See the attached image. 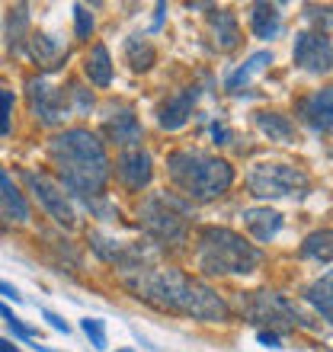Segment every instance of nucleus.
<instances>
[{
  "mask_svg": "<svg viewBox=\"0 0 333 352\" xmlns=\"http://www.w3.org/2000/svg\"><path fill=\"white\" fill-rule=\"evenodd\" d=\"M119 278L138 301H148L151 307L166 311V314L193 317L199 324H228L231 320V307L212 285L186 276L176 266L138 263V266L119 269Z\"/></svg>",
  "mask_w": 333,
  "mask_h": 352,
  "instance_id": "obj_1",
  "label": "nucleus"
},
{
  "mask_svg": "<svg viewBox=\"0 0 333 352\" xmlns=\"http://www.w3.org/2000/svg\"><path fill=\"white\" fill-rule=\"evenodd\" d=\"M48 160L55 167L61 189L80 199H100L109 183V154L90 129H65L48 138Z\"/></svg>",
  "mask_w": 333,
  "mask_h": 352,
  "instance_id": "obj_2",
  "label": "nucleus"
},
{
  "mask_svg": "<svg viewBox=\"0 0 333 352\" xmlns=\"http://www.w3.org/2000/svg\"><path fill=\"white\" fill-rule=\"evenodd\" d=\"M166 176L189 202L222 199L237 179L228 160L215 157L202 148H180L173 154H166Z\"/></svg>",
  "mask_w": 333,
  "mask_h": 352,
  "instance_id": "obj_3",
  "label": "nucleus"
},
{
  "mask_svg": "<svg viewBox=\"0 0 333 352\" xmlns=\"http://www.w3.org/2000/svg\"><path fill=\"white\" fill-rule=\"evenodd\" d=\"M263 263V250L231 228L208 224L195 237V266L205 276H247Z\"/></svg>",
  "mask_w": 333,
  "mask_h": 352,
  "instance_id": "obj_4",
  "label": "nucleus"
},
{
  "mask_svg": "<svg viewBox=\"0 0 333 352\" xmlns=\"http://www.w3.org/2000/svg\"><path fill=\"white\" fill-rule=\"evenodd\" d=\"M138 224L151 241L180 247L189 237V205L176 192H148L138 202Z\"/></svg>",
  "mask_w": 333,
  "mask_h": 352,
  "instance_id": "obj_5",
  "label": "nucleus"
},
{
  "mask_svg": "<svg viewBox=\"0 0 333 352\" xmlns=\"http://www.w3.org/2000/svg\"><path fill=\"white\" fill-rule=\"evenodd\" d=\"M250 195L257 199H286V195H305L311 189V176L295 164H253L244 176Z\"/></svg>",
  "mask_w": 333,
  "mask_h": 352,
  "instance_id": "obj_6",
  "label": "nucleus"
},
{
  "mask_svg": "<svg viewBox=\"0 0 333 352\" xmlns=\"http://www.w3.org/2000/svg\"><path fill=\"white\" fill-rule=\"evenodd\" d=\"M244 317L250 324H269L272 333L279 330H298V327H308V320L298 314V307L282 298L279 292H250L247 305H244Z\"/></svg>",
  "mask_w": 333,
  "mask_h": 352,
  "instance_id": "obj_7",
  "label": "nucleus"
},
{
  "mask_svg": "<svg viewBox=\"0 0 333 352\" xmlns=\"http://www.w3.org/2000/svg\"><path fill=\"white\" fill-rule=\"evenodd\" d=\"M23 183L32 189V195H36V202L45 208L52 218H55V224H74V205H71V199H67V192L61 189V186L52 179L48 173H36V170H23Z\"/></svg>",
  "mask_w": 333,
  "mask_h": 352,
  "instance_id": "obj_8",
  "label": "nucleus"
},
{
  "mask_svg": "<svg viewBox=\"0 0 333 352\" xmlns=\"http://www.w3.org/2000/svg\"><path fill=\"white\" fill-rule=\"evenodd\" d=\"M292 55H295V65L305 67L308 74H327V71H330V58H333L330 36H327V32H311V29H305V32L295 36Z\"/></svg>",
  "mask_w": 333,
  "mask_h": 352,
  "instance_id": "obj_9",
  "label": "nucleus"
},
{
  "mask_svg": "<svg viewBox=\"0 0 333 352\" xmlns=\"http://www.w3.org/2000/svg\"><path fill=\"white\" fill-rule=\"evenodd\" d=\"M29 90V106H32V116L36 122L42 125H61L67 116V106H65V93L52 87L45 77H32L26 84Z\"/></svg>",
  "mask_w": 333,
  "mask_h": 352,
  "instance_id": "obj_10",
  "label": "nucleus"
},
{
  "mask_svg": "<svg viewBox=\"0 0 333 352\" xmlns=\"http://www.w3.org/2000/svg\"><path fill=\"white\" fill-rule=\"evenodd\" d=\"M116 176L119 183L129 189V192H141L148 189L151 179H154V160L144 148H129V151H119L116 157Z\"/></svg>",
  "mask_w": 333,
  "mask_h": 352,
  "instance_id": "obj_11",
  "label": "nucleus"
},
{
  "mask_svg": "<svg viewBox=\"0 0 333 352\" xmlns=\"http://www.w3.org/2000/svg\"><path fill=\"white\" fill-rule=\"evenodd\" d=\"M103 131H106V138H109L112 144H119L122 151L141 148V141H144V129H141L138 116H135V109H131L129 102L112 106L106 122H103Z\"/></svg>",
  "mask_w": 333,
  "mask_h": 352,
  "instance_id": "obj_12",
  "label": "nucleus"
},
{
  "mask_svg": "<svg viewBox=\"0 0 333 352\" xmlns=\"http://www.w3.org/2000/svg\"><path fill=\"white\" fill-rule=\"evenodd\" d=\"M330 102H333L330 87H321V90L301 96V100L295 102V112L305 125H311V131H317V135H330V125H333Z\"/></svg>",
  "mask_w": 333,
  "mask_h": 352,
  "instance_id": "obj_13",
  "label": "nucleus"
},
{
  "mask_svg": "<svg viewBox=\"0 0 333 352\" xmlns=\"http://www.w3.org/2000/svg\"><path fill=\"white\" fill-rule=\"evenodd\" d=\"M195 100H199V87H183L173 96H166V102L158 109V125L166 131H180L193 116Z\"/></svg>",
  "mask_w": 333,
  "mask_h": 352,
  "instance_id": "obj_14",
  "label": "nucleus"
},
{
  "mask_svg": "<svg viewBox=\"0 0 333 352\" xmlns=\"http://www.w3.org/2000/svg\"><path fill=\"white\" fill-rule=\"evenodd\" d=\"M0 221L7 224H29L32 221V208H29L26 195L17 189L10 173L0 167Z\"/></svg>",
  "mask_w": 333,
  "mask_h": 352,
  "instance_id": "obj_15",
  "label": "nucleus"
},
{
  "mask_svg": "<svg viewBox=\"0 0 333 352\" xmlns=\"http://www.w3.org/2000/svg\"><path fill=\"white\" fill-rule=\"evenodd\" d=\"M208 26H212V36H215V48L218 52H234L241 45V23H237V13L228 7L222 10H212L208 13Z\"/></svg>",
  "mask_w": 333,
  "mask_h": 352,
  "instance_id": "obj_16",
  "label": "nucleus"
},
{
  "mask_svg": "<svg viewBox=\"0 0 333 352\" xmlns=\"http://www.w3.org/2000/svg\"><path fill=\"white\" fill-rule=\"evenodd\" d=\"M241 218H244V228H247V231L253 234L259 243H269L279 231H282V214H279L276 208H269V205L247 208Z\"/></svg>",
  "mask_w": 333,
  "mask_h": 352,
  "instance_id": "obj_17",
  "label": "nucleus"
},
{
  "mask_svg": "<svg viewBox=\"0 0 333 352\" xmlns=\"http://www.w3.org/2000/svg\"><path fill=\"white\" fill-rule=\"evenodd\" d=\"M26 45H29V55H32V61H36V65H42L45 71H58V67L67 61V48L61 45V42H55L52 36L32 32V36L26 38Z\"/></svg>",
  "mask_w": 333,
  "mask_h": 352,
  "instance_id": "obj_18",
  "label": "nucleus"
},
{
  "mask_svg": "<svg viewBox=\"0 0 333 352\" xmlns=\"http://www.w3.org/2000/svg\"><path fill=\"white\" fill-rule=\"evenodd\" d=\"M83 77L93 87H100V90L112 87V58H109V48L103 42H93L87 58H83Z\"/></svg>",
  "mask_w": 333,
  "mask_h": 352,
  "instance_id": "obj_19",
  "label": "nucleus"
},
{
  "mask_svg": "<svg viewBox=\"0 0 333 352\" xmlns=\"http://www.w3.org/2000/svg\"><path fill=\"white\" fill-rule=\"evenodd\" d=\"M253 122H257V129L266 135L269 141H279V144H295V122L288 119V116H282V112H257L253 116Z\"/></svg>",
  "mask_w": 333,
  "mask_h": 352,
  "instance_id": "obj_20",
  "label": "nucleus"
},
{
  "mask_svg": "<svg viewBox=\"0 0 333 352\" xmlns=\"http://www.w3.org/2000/svg\"><path fill=\"white\" fill-rule=\"evenodd\" d=\"M250 29H253L257 38H276L279 29H282L279 7H272V3H253L250 7Z\"/></svg>",
  "mask_w": 333,
  "mask_h": 352,
  "instance_id": "obj_21",
  "label": "nucleus"
},
{
  "mask_svg": "<svg viewBox=\"0 0 333 352\" xmlns=\"http://www.w3.org/2000/svg\"><path fill=\"white\" fill-rule=\"evenodd\" d=\"M154 61H158V48L151 45L144 36H129L125 38V65L131 67V71H151L154 67Z\"/></svg>",
  "mask_w": 333,
  "mask_h": 352,
  "instance_id": "obj_22",
  "label": "nucleus"
},
{
  "mask_svg": "<svg viewBox=\"0 0 333 352\" xmlns=\"http://www.w3.org/2000/svg\"><path fill=\"white\" fill-rule=\"evenodd\" d=\"M26 36H29V7L17 3L7 16V45L10 52H23L26 48Z\"/></svg>",
  "mask_w": 333,
  "mask_h": 352,
  "instance_id": "obj_23",
  "label": "nucleus"
},
{
  "mask_svg": "<svg viewBox=\"0 0 333 352\" xmlns=\"http://www.w3.org/2000/svg\"><path fill=\"white\" fill-rule=\"evenodd\" d=\"M298 256H301V260H317L327 266V263H330V228L308 234L305 243H301V250H298Z\"/></svg>",
  "mask_w": 333,
  "mask_h": 352,
  "instance_id": "obj_24",
  "label": "nucleus"
},
{
  "mask_svg": "<svg viewBox=\"0 0 333 352\" xmlns=\"http://www.w3.org/2000/svg\"><path fill=\"white\" fill-rule=\"evenodd\" d=\"M266 65H272V55H269V52H259V55H253L247 65L237 67V71L228 77V90H231V93H241V87H247L250 77L257 74V71H263Z\"/></svg>",
  "mask_w": 333,
  "mask_h": 352,
  "instance_id": "obj_25",
  "label": "nucleus"
},
{
  "mask_svg": "<svg viewBox=\"0 0 333 352\" xmlns=\"http://www.w3.org/2000/svg\"><path fill=\"white\" fill-rule=\"evenodd\" d=\"M330 285H333V276L330 272H324V278H317L314 285L305 292V298L317 307V311H321V317H324L327 324H330V317H333V311H330Z\"/></svg>",
  "mask_w": 333,
  "mask_h": 352,
  "instance_id": "obj_26",
  "label": "nucleus"
},
{
  "mask_svg": "<svg viewBox=\"0 0 333 352\" xmlns=\"http://www.w3.org/2000/svg\"><path fill=\"white\" fill-rule=\"evenodd\" d=\"M13 106H17L13 90L0 87V135H10V129H13Z\"/></svg>",
  "mask_w": 333,
  "mask_h": 352,
  "instance_id": "obj_27",
  "label": "nucleus"
},
{
  "mask_svg": "<svg viewBox=\"0 0 333 352\" xmlns=\"http://www.w3.org/2000/svg\"><path fill=\"white\" fill-rule=\"evenodd\" d=\"M93 26H96V23H93L90 10L83 7V3H74V36L80 38V42H87V38L93 36Z\"/></svg>",
  "mask_w": 333,
  "mask_h": 352,
  "instance_id": "obj_28",
  "label": "nucleus"
},
{
  "mask_svg": "<svg viewBox=\"0 0 333 352\" xmlns=\"http://www.w3.org/2000/svg\"><path fill=\"white\" fill-rule=\"evenodd\" d=\"M80 327H83V333L90 336L93 349H106V327H103L100 317H83Z\"/></svg>",
  "mask_w": 333,
  "mask_h": 352,
  "instance_id": "obj_29",
  "label": "nucleus"
},
{
  "mask_svg": "<svg viewBox=\"0 0 333 352\" xmlns=\"http://www.w3.org/2000/svg\"><path fill=\"white\" fill-rule=\"evenodd\" d=\"M0 317L7 320L10 333H17L19 340H36V330H32V327H26V324H23V320H19V317L13 314V311H10L7 305H0Z\"/></svg>",
  "mask_w": 333,
  "mask_h": 352,
  "instance_id": "obj_30",
  "label": "nucleus"
},
{
  "mask_svg": "<svg viewBox=\"0 0 333 352\" xmlns=\"http://www.w3.org/2000/svg\"><path fill=\"white\" fill-rule=\"evenodd\" d=\"M71 100H74V112L77 116H87V112L93 109V93L90 90H83L80 84H71Z\"/></svg>",
  "mask_w": 333,
  "mask_h": 352,
  "instance_id": "obj_31",
  "label": "nucleus"
},
{
  "mask_svg": "<svg viewBox=\"0 0 333 352\" xmlns=\"http://www.w3.org/2000/svg\"><path fill=\"white\" fill-rule=\"evenodd\" d=\"M212 138H215V144H228L231 141V131H228V125H222V122H212Z\"/></svg>",
  "mask_w": 333,
  "mask_h": 352,
  "instance_id": "obj_32",
  "label": "nucleus"
},
{
  "mask_svg": "<svg viewBox=\"0 0 333 352\" xmlns=\"http://www.w3.org/2000/svg\"><path fill=\"white\" fill-rule=\"evenodd\" d=\"M257 340L263 346H269V349H279V346H282V340H279V333H272V330H259L257 333Z\"/></svg>",
  "mask_w": 333,
  "mask_h": 352,
  "instance_id": "obj_33",
  "label": "nucleus"
},
{
  "mask_svg": "<svg viewBox=\"0 0 333 352\" xmlns=\"http://www.w3.org/2000/svg\"><path fill=\"white\" fill-rule=\"evenodd\" d=\"M42 317H45L48 324L55 327L58 333H67V330H71V327H67V320H61V317H58V314H52V311H42Z\"/></svg>",
  "mask_w": 333,
  "mask_h": 352,
  "instance_id": "obj_34",
  "label": "nucleus"
},
{
  "mask_svg": "<svg viewBox=\"0 0 333 352\" xmlns=\"http://www.w3.org/2000/svg\"><path fill=\"white\" fill-rule=\"evenodd\" d=\"M0 295L10 298V301H23V295H19V292L10 285V282H3V278H0Z\"/></svg>",
  "mask_w": 333,
  "mask_h": 352,
  "instance_id": "obj_35",
  "label": "nucleus"
},
{
  "mask_svg": "<svg viewBox=\"0 0 333 352\" xmlns=\"http://www.w3.org/2000/svg\"><path fill=\"white\" fill-rule=\"evenodd\" d=\"M164 13H166V3H158V16H154V29L164 23Z\"/></svg>",
  "mask_w": 333,
  "mask_h": 352,
  "instance_id": "obj_36",
  "label": "nucleus"
},
{
  "mask_svg": "<svg viewBox=\"0 0 333 352\" xmlns=\"http://www.w3.org/2000/svg\"><path fill=\"white\" fill-rule=\"evenodd\" d=\"M0 352H19V349L10 343V340H0Z\"/></svg>",
  "mask_w": 333,
  "mask_h": 352,
  "instance_id": "obj_37",
  "label": "nucleus"
},
{
  "mask_svg": "<svg viewBox=\"0 0 333 352\" xmlns=\"http://www.w3.org/2000/svg\"><path fill=\"white\" fill-rule=\"evenodd\" d=\"M119 352H135V349H119Z\"/></svg>",
  "mask_w": 333,
  "mask_h": 352,
  "instance_id": "obj_38",
  "label": "nucleus"
}]
</instances>
